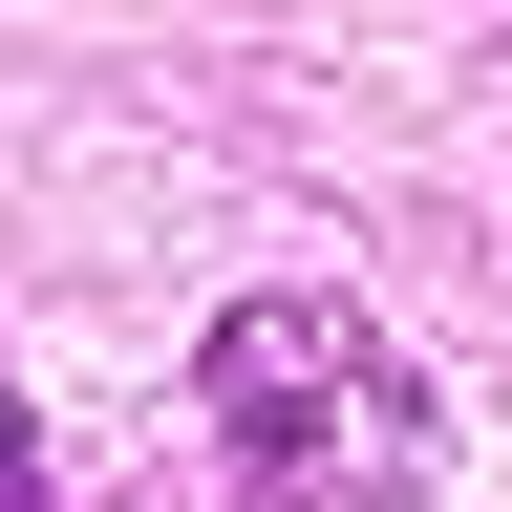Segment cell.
<instances>
[{
	"label": "cell",
	"mask_w": 512,
	"mask_h": 512,
	"mask_svg": "<svg viewBox=\"0 0 512 512\" xmlns=\"http://www.w3.org/2000/svg\"><path fill=\"white\" fill-rule=\"evenodd\" d=\"M214 427H235V470L278 491V512H406L427 491L406 363H384L363 320H320V299H256L235 342H214Z\"/></svg>",
	"instance_id": "cell-1"
},
{
	"label": "cell",
	"mask_w": 512,
	"mask_h": 512,
	"mask_svg": "<svg viewBox=\"0 0 512 512\" xmlns=\"http://www.w3.org/2000/svg\"><path fill=\"white\" fill-rule=\"evenodd\" d=\"M0 512H43V448H22V406H0Z\"/></svg>",
	"instance_id": "cell-2"
}]
</instances>
